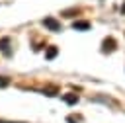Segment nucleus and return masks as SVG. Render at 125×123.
Here are the masks:
<instances>
[{"label":"nucleus","mask_w":125,"mask_h":123,"mask_svg":"<svg viewBox=\"0 0 125 123\" xmlns=\"http://www.w3.org/2000/svg\"><path fill=\"white\" fill-rule=\"evenodd\" d=\"M43 25L49 27L51 31H59V29H61V23H59L55 18H45V20H43Z\"/></svg>","instance_id":"f257e3e1"},{"label":"nucleus","mask_w":125,"mask_h":123,"mask_svg":"<svg viewBox=\"0 0 125 123\" xmlns=\"http://www.w3.org/2000/svg\"><path fill=\"white\" fill-rule=\"evenodd\" d=\"M72 27H74V29H82V31H86V29H90V23H88V21H74Z\"/></svg>","instance_id":"f03ea898"},{"label":"nucleus","mask_w":125,"mask_h":123,"mask_svg":"<svg viewBox=\"0 0 125 123\" xmlns=\"http://www.w3.org/2000/svg\"><path fill=\"white\" fill-rule=\"evenodd\" d=\"M115 49V41L113 39H105L104 41V51H113Z\"/></svg>","instance_id":"7ed1b4c3"},{"label":"nucleus","mask_w":125,"mask_h":123,"mask_svg":"<svg viewBox=\"0 0 125 123\" xmlns=\"http://www.w3.org/2000/svg\"><path fill=\"white\" fill-rule=\"evenodd\" d=\"M64 102H66V103H76V102H78V96H76V94H66V96H64Z\"/></svg>","instance_id":"20e7f679"},{"label":"nucleus","mask_w":125,"mask_h":123,"mask_svg":"<svg viewBox=\"0 0 125 123\" xmlns=\"http://www.w3.org/2000/svg\"><path fill=\"white\" fill-rule=\"evenodd\" d=\"M55 55H57V47H49V49H47V53H45V57H47V59H53Z\"/></svg>","instance_id":"39448f33"},{"label":"nucleus","mask_w":125,"mask_h":123,"mask_svg":"<svg viewBox=\"0 0 125 123\" xmlns=\"http://www.w3.org/2000/svg\"><path fill=\"white\" fill-rule=\"evenodd\" d=\"M0 47H2V51H4V53H8V39H2Z\"/></svg>","instance_id":"423d86ee"}]
</instances>
